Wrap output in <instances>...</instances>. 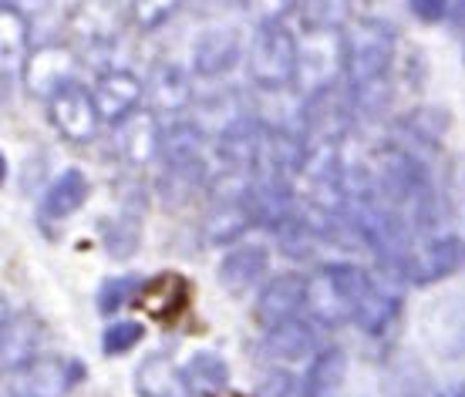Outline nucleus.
Segmentation results:
<instances>
[{"label":"nucleus","instance_id":"f03ea898","mask_svg":"<svg viewBox=\"0 0 465 397\" xmlns=\"http://www.w3.org/2000/svg\"><path fill=\"white\" fill-rule=\"evenodd\" d=\"M220 397H246V394H220Z\"/></svg>","mask_w":465,"mask_h":397},{"label":"nucleus","instance_id":"f257e3e1","mask_svg":"<svg viewBox=\"0 0 465 397\" xmlns=\"http://www.w3.org/2000/svg\"><path fill=\"white\" fill-rule=\"evenodd\" d=\"M132 310L165 330L183 327L193 316V283L179 273H163L132 296Z\"/></svg>","mask_w":465,"mask_h":397}]
</instances>
